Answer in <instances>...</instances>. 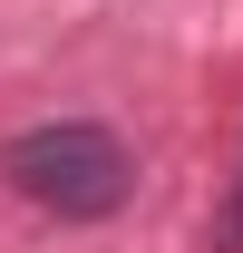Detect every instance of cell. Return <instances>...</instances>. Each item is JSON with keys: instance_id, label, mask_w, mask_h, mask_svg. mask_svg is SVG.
<instances>
[{"instance_id": "6da1fadb", "label": "cell", "mask_w": 243, "mask_h": 253, "mask_svg": "<svg viewBox=\"0 0 243 253\" xmlns=\"http://www.w3.org/2000/svg\"><path fill=\"white\" fill-rule=\"evenodd\" d=\"M0 175H10V195H30L39 214H59V224H107L136 195V156L117 146V126H97V117L20 126L0 146Z\"/></svg>"}, {"instance_id": "7a4b0ae2", "label": "cell", "mask_w": 243, "mask_h": 253, "mask_svg": "<svg viewBox=\"0 0 243 253\" xmlns=\"http://www.w3.org/2000/svg\"><path fill=\"white\" fill-rule=\"evenodd\" d=\"M214 253H243V166H234V195L214 205Z\"/></svg>"}]
</instances>
